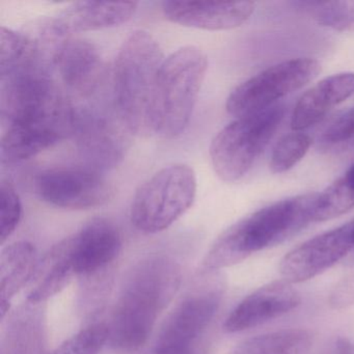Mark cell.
<instances>
[{"label":"cell","mask_w":354,"mask_h":354,"mask_svg":"<svg viewBox=\"0 0 354 354\" xmlns=\"http://www.w3.org/2000/svg\"><path fill=\"white\" fill-rule=\"evenodd\" d=\"M42 61L38 44L21 32L1 26L0 30V75L15 73Z\"/></svg>","instance_id":"obj_20"},{"label":"cell","mask_w":354,"mask_h":354,"mask_svg":"<svg viewBox=\"0 0 354 354\" xmlns=\"http://www.w3.org/2000/svg\"></svg>","instance_id":"obj_30"},{"label":"cell","mask_w":354,"mask_h":354,"mask_svg":"<svg viewBox=\"0 0 354 354\" xmlns=\"http://www.w3.org/2000/svg\"><path fill=\"white\" fill-rule=\"evenodd\" d=\"M32 312L28 308L12 319L3 339V354H42L41 319Z\"/></svg>","instance_id":"obj_22"},{"label":"cell","mask_w":354,"mask_h":354,"mask_svg":"<svg viewBox=\"0 0 354 354\" xmlns=\"http://www.w3.org/2000/svg\"><path fill=\"white\" fill-rule=\"evenodd\" d=\"M37 196L48 205L68 210H88L106 204L113 187L92 167H55L35 177Z\"/></svg>","instance_id":"obj_8"},{"label":"cell","mask_w":354,"mask_h":354,"mask_svg":"<svg viewBox=\"0 0 354 354\" xmlns=\"http://www.w3.org/2000/svg\"><path fill=\"white\" fill-rule=\"evenodd\" d=\"M0 241L3 244L13 235L21 221L22 205L11 182L5 179L0 184Z\"/></svg>","instance_id":"obj_26"},{"label":"cell","mask_w":354,"mask_h":354,"mask_svg":"<svg viewBox=\"0 0 354 354\" xmlns=\"http://www.w3.org/2000/svg\"><path fill=\"white\" fill-rule=\"evenodd\" d=\"M354 95V73L333 74L308 88L296 103L291 115L293 131H302L322 121L329 111Z\"/></svg>","instance_id":"obj_17"},{"label":"cell","mask_w":354,"mask_h":354,"mask_svg":"<svg viewBox=\"0 0 354 354\" xmlns=\"http://www.w3.org/2000/svg\"><path fill=\"white\" fill-rule=\"evenodd\" d=\"M163 61L160 45L142 30L132 32L118 53L113 73V102L130 133H154L153 109Z\"/></svg>","instance_id":"obj_3"},{"label":"cell","mask_w":354,"mask_h":354,"mask_svg":"<svg viewBox=\"0 0 354 354\" xmlns=\"http://www.w3.org/2000/svg\"><path fill=\"white\" fill-rule=\"evenodd\" d=\"M138 8V3L133 1H77L50 20L45 30V36L61 40L78 32L115 28L129 21Z\"/></svg>","instance_id":"obj_14"},{"label":"cell","mask_w":354,"mask_h":354,"mask_svg":"<svg viewBox=\"0 0 354 354\" xmlns=\"http://www.w3.org/2000/svg\"><path fill=\"white\" fill-rule=\"evenodd\" d=\"M328 304L335 310H342L354 304V273L342 279L331 290Z\"/></svg>","instance_id":"obj_28"},{"label":"cell","mask_w":354,"mask_h":354,"mask_svg":"<svg viewBox=\"0 0 354 354\" xmlns=\"http://www.w3.org/2000/svg\"><path fill=\"white\" fill-rule=\"evenodd\" d=\"M38 265V252L30 242H14L3 248L0 256L1 320L9 312L13 298L34 279Z\"/></svg>","instance_id":"obj_18"},{"label":"cell","mask_w":354,"mask_h":354,"mask_svg":"<svg viewBox=\"0 0 354 354\" xmlns=\"http://www.w3.org/2000/svg\"><path fill=\"white\" fill-rule=\"evenodd\" d=\"M207 69L206 55L196 46L182 47L165 57L155 92L154 133L173 140L185 131Z\"/></svg>","instance_id":"obj_4"},{"label":"cell","mask_w":354,"mask_h":354,"mask_svg":"<svg viewBox=\"0 0 354 354\" xmlns=\"http://www.w3.org/2000/svg\"><path fill=\"white\" fill-rule=\"evenodd\" d=\"M318 194L292 196L259 209L225 230L203 261L207 271L242 262L265 248L283 243L313 221Z\"/></svg>","instance_id":"obj_2"},{"label":"cell","mask_w":354,"mask_h":354,"mask_svg":"<svg viewBox=\"0 0 354 354\" xmlns=\"http://www.w3.org/2000/svg\"><path fill=\"white\" fill-rule=\"evenodd\" d=\"M354 248V219L320 234L288 252L279 263L283 281H308L341 261Z\"/></svg>","instance_id":"obj_11"},{"label":"cell","mask_w":354,"mask_h":354,"mask_svg":"<svg viewBox=\"0 0 354 354\" xmlns=\"http://www.w3.org/2000/svg\"><path fill=\"white\" fill-rule=\"evenodd\" d=\"M106 343V324L100 323L82 329L49 354H99Z\"/></svg>","instance_id":"obj_25"},{"label":"cell","mask_w":354,"mask_h":354,"mask_svg":"<svg viewBox=\"0 0 354 354\" xmlns=\"http://www.w3.org/2000/svg\"><path fill=\"white\" fill-rule=\"evenodd\" d=\"M75 277H90L115 262L122 250V237L115 223L96 218L77 233L59 242Z\"/></svg>","instance_id":"obj_12"},{"label":"cell","mask_w":354,"mask_h":354,"mask_svg":"<svg viewBox=\"0 0 354 354\" xmlns=\"http://www.w3.org/2000/svg\"><path fill=\"white\" fill-rule=\"evenodd\" d=\"M337 354H354V344L347 339H339L337 342Z\"/></svg>","instance_id":"obj_29"},{"label":"cell","mask_w":354,"mask_h":354,"mask_svg":"<svg viewBox=\"0 0 354 354\" xmlns=\"http://www.w3.org/2000/svg\"><path fill=\"white\" fill-rule=\"evenodd\" d=\"M221 296L217 283L185 296L165 321L153 354H194V346L214 318Z\"/></svg>","instance_id":"obj_9"},{"label":"cell","mask_w":354,"mask_h":354,"mask_svg":"<svg viewBox=\"0 0 354 354\" xmlns=\"http://www.w3.org/2000/svg\"><path fill=\"white\" fill-rule=\"evenodd\" d=\"M300 302L291 283L273 281L246 296L225 319L223 328L230 333L254 328L295 310Z\"/></svg>","instance_id":"obj_15"},{"label":"cell","mask_w":354,"mask_h":354,"mask_svg":"<svg viewBox=\"0 0 354 354\" xmlns=\"http://www.w3.org/2000/svg\"><path fill=\"white\" fill-rule=\"evenodd\" d=\"M123 127L102 109L75 105L71 138L90 167L100 171L115 167L123 159L127 148Z\"/></svg>","instance_id":"obj_10"},{"label":"cell","mask_w":354,"mask_h":354,"mask_svg":"<svg viewBox=\"0 0 354 354\" xmlns=\"http://www.w3.org/2000/svg\"><path fill=\"white\" fill-rule=\"evenodd\" d=\"M312 146V138L306 133L293 131L286 134L273 148L269 169L271 173L283 174L293 169L302 160Z\"/></svg>","instance_id":"obj_23"},{"label":"cell","mask_w":354,"mask_h":354,"mask_svg":"<svg viewBox=\"0 0 354 354\" xmlns=\"http://www.w3.org/2000/svg\"><path fill=\"white\" fill-rule=\"evenodd\" d=\"M254 1H163L162 12L174 24L205 30H227L245 24Z\"/></svg>","instance_id":"obj_16"},{"label":"cell","mask_w":354,"mask_h":354,"mask_svg":"<svg viewBox=\"0 0 354 354\" xmlns=\"http://www.w3.org/2000/svg\"><path fill=\"white\" fill-rule=\"evenodd\" d=\"M181 283V266L171 257L151 254L134 265L106 324L107 343L125 351L142 348Z\"/></svg>","instance_id":"obj_1"},{"label":"cell","mask_w":354,"mask_h":354,"mask_svg":"<svg viewBox=\"0 0 354 354\" xmlns=\"http://www.w3.org/2000/svg\"><path fill=\"white\" fill-rule=\"evenodd\" d=\"M281 103L238 118L219 130L209 148L215 174L225 182L239 181L254 167L285 119Z\"/></svg>","instance_id":"obj_5"},{"label":"cell","mask_w":354,"mask_h":354,"mask_svg":"<svg viewBox=\"0 0 354 354\" xmlns=\"http://www.w3.org/2000/svg\"><path fill=\"white\" fill-rule=\"evenodd\" d=\"M354 145V106L333 120L319 136V146L324 150H339Z\"/></svg>","instance_id":"obj_27"},{"label":"cell","mask_w":354,"mask_h":354,"mask_svg":"<svg viewBox=\"0 0 354 354\" xmlns=\"http://www.w3.org/2000/svg\"><path fill=\"white\" fill-rule=\"evenodd\" d=\"M354 208V165L317 196L313 221H331Z\"/></svg>","instance_id":"obj_21"},{"label":"cell","mask_w":354,"mask_h":354,"mask_svg":"<svg viewBox=\"0 0 354 354\" xmlns=\"http://www.w3.org/2000/svg\"><path fill=\"white\" fill-rule=\"evenodd\" d=\"M196 189V173L189 165L162 167L136 189L130 207L132 225L142 233L165 231L189 210Z\"/></svg>","instance_id":"obj_6"},{"label":"cell","mask_w":354,"mask_h":354,"mask_svg":"<svg viewBox=\"0 0 354 354\" xmlns=\"http://www.w3.org/2000/svg\"><path fill=\"white\" fill-rule=\"evenodd\" d=\"M312 346L306 329H283L245 339L232 354H308Z\"/></svg>","instance_id":"obj_19"},{"label":"cell","mask_w":354,"mask_h":354,"mask_svg":"<svg viewBox=\"0 0 354 354\" xmlns=\"http://www.w3.org/2000/svg\"><path fill=\"white\" fill-rule=\"evenodd\" d=\"M320 72L321 64L310 57L275 64L236 86L227 97L225 109L236 119L264 111L304 88Z\"/></svg>","instance_id":"obj_7"},{"label":"cell","mask_w":354,"mask_h":354,"mask_svg":"<svg viewBox=\"0 0 354 354\" xmlns=\"http://www.w3.org/2000/svg\"><path fill=\"white\" fill-rule=\"evenodd\" d=\"M317 24L335 32H354V0L313 3Z\"/></svg>","instance_id":"obj_24"},{"label":"cell","mask_w":354,"mask_h":354,"mask_svg":"<svg viewBox=\"0 0 354 354\" xmlns=\"http://www.w3.org/2000/svg\"><path fill=\"white\" fill-rule=\"evenodd\" d=\"M51 68L70 92L88 98L102 84L105 66L99 49L84 39H61L51 55Z\"/></svg>","instance_id":"obj_13"}]
</instances>
